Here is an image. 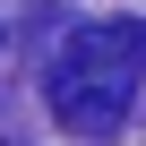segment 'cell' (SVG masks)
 I'll return each mask as SVG.
<instances>
[{
    "label": "cell",
    "mask_w": 146,
    "mask_h": 146,
    "mask_svg": "<svg viewBox=\"0 0 146 146\" xmlns=\"http://www.w3.org/2000/svg\"><path fill=\"white\" fill-rule=\"evenodd\" d=\"M137 78H146V26H78L60 60L43 69V103L60 129L112 137L137 112Z\"/></svg>",
    "instance_id": "1"
},
{
    "label": "cell",
    "mask_w": 146,
    "mask_h": 146,
    "mask_svg": "<svg viewBox=\"0 0 146 146\" xmlns=\"http://www.w3.org/2000/svg\"><path fill=\"white\" fill-rule=\"evenodd\" d=\"M0 43H9V35H0Z\"/></svg>",
    "instance_id": "2"
}]
</instances>
